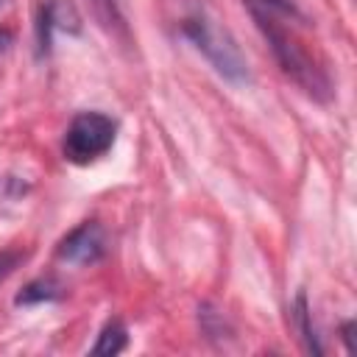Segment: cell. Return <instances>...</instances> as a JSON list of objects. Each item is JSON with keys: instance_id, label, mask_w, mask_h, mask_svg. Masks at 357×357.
<instances>
[{"instance_id": "6da1fadb", "label": "cell", "mask_w": 357, "mask_h": 357, "mask_svg": "<svg viewBox=\"0 0 357 357\" xmlns=\"http://www.w3.org/2000/svg\"><path fill=\"white\" fill-rule=\"evenodd\" d=\"M251 17H254L257 28L262 31V36L268 39L282 73L287 78H293L315 100H329L332 98V84H329L324 67H318L315 59L301 47V42L284 28V20H279L273 14H259V11H251Z\"/></svg>"}, {"instance_id": "7a4b0ae2", "label": "cell", "mask_w": 357, "mask_h": 357, "mask_svg": "<svg viewBox=\"0 0 357 357\" xmlns=\"http://www.w3.org/2000/svg\"><path fill=\"white\" fill-rule=\"evenodd\" d=\"M184 36L209 59V64L231 84H245L248 81V64L240 56L237 45L231 42V36L220 28H215L209 20L204 17H190L184 20Z\"/></svg>"}, {"instance_id": "3957f363", "label": "cell", "mask_w": 357, "mask_h": 357, "mask_svg": "<svg viewBox=\"0 0 357 357\" xmlns=\"http://www.w3.org/2000/svg\"><path fill=\"white\" fill-rule=\"evenodd\" d=\"M117 126L100 112H81L73 117L64 134V156L73 165H89L114 145Z\"/></svg>"}, {"instance_id": "277c9868", "label": "cell", "mask_w": 357, "mask_h": 357, "mask_svg": "<svg viewBox=\"0 0 357 357\" xmlns=\"http://www.w3.org/2000/svg\"><path fill=\"white\" fill-rule=\"evenodd\" d=\"M106 251V240H103V229L95 220L81 223L78 229H73L61 243H59V259L73 262V265H89L98 262Z\"/></svg>"}, {"instance_id": "5b68a950", "label": "cell", "mask_w": 357, "mask_h": 357, "mask_svg": "<svg viewBox=\"0 0 357 357\" xmlns=\"http://www.w3.org/2000/svg\"><path fill=\"white\" fill-rule=\"evenodd\" d=\"M61 293H64V287L56 282V279H33V282H28L20 293H17V304H39V301H56V298H61Z\"/></svg>"}, {"instance_id": "8992f818", "label": "cell", "mask_w": 357, "mask_h": 357, "mask_svg": "<svg viewBox=\"0 0 357 357\" xmlns=\"http://www.w3.org/2000/svg\"><path fill=\"white\" fill-rule=\"evenodd\" d=\"M296 324H298V332H301V340H304V349L310 351V354H324V349H321V343H318V335H315V326H312V312H310V307H307V296L304 293H298L296 296Z\"/></svg>"}, {"instance_id": "52a82bcc", "label": "cell", "mask_w": 357, "mask_h": 357, "mask_svg": "<svg viewBox=\"0 0 357 357\" xmlns=\"http://www.w3.org/2000/svg\"><path fill=\"white\" fill-rule=\"evenodd\" d=\"M128 343V332L120 321H109L100 335H98V343L92 346V354H120Z\"/></svg>"}, {"instance_id": "ba28073f", "label": "cell", "mask_w": 357, "mask_h": 357, "mask_svg": "<svg viewBox=\"0 0 357 357\" xmlns=\"http://www.w3.org/2000/svg\"><path fill=\"white\" fill-rule=\"evenodd\" d=\"M248 6V11H259V14H273L279 20H298L304 22V14L296 8L293 0H243Z\"/></svg>"}, {"instance_id": "9c48e42d", "label": "cell", "mask_w": 357, "mask_h": 357, "mask_svg": "<svg viewBox=\"0 0 357 357\" xmlns=\"http://www.w3.org/2000/svg\"><path fill=\"white\" fill-rule=\"evenodd\" d=\"M92 8L106 28H123L126 25L123 11H120V0H92Z\"/></svg>"}, {"instance_id": "30bf717a", "label": "cell", "mask_w": 357, "mask_h": 357, "mask_svg": "<svg viewBox=\"0 0 357 357\" xmlns=\"http://www.w3.org/2000/svg\"><path fill=\"white\" fill-rule=\"evenodd\" d=\"M20 259H22V254H17V251H3V254H0V279H3L6 273H11Z\"/></svg>"}, {"instance_id": "8fae6325", "label": "cell", "mask_w": 357, "mask_h": 357, "mask_svg": "<svg viewBox=\"0 0 357 357\" xmlns=\"http://www.w3.org/2000/svg\"><path fill=\"white\" fill-rule=\"evenodd\" d=\"M11 42H14V33H11V31H6V28H0V56L11 47Z\"/></svg>"}, {"instance_id": "7c38bea8", "label": "cell", "mask_w": 357, "mask_h": 357, "mask_svg": "<svg viewBox=\"0 0 357 357\" xmlns=\"http://www.w3.org/2000/svg\"><path fill=\"white\" fill-rule=\"evenodd\" d=\"M351 329H354V321H346L343 324V340H346V349L354 351V340H351Z\"/></svg>"}, {"instance_id": "4fadbf2b", "label": "cell", "mask_w": 357, "mask_h": 357, "mask_svg": "<svg viewBox=\"0 0 357 357\" xmlns=\"http://www.w3.org/2000/svg\"><path fill=\"white\" fill-rule=\"evenodd\" d=\"M0 6H3V0H0Z\"/></svg>"}]
</instances>
